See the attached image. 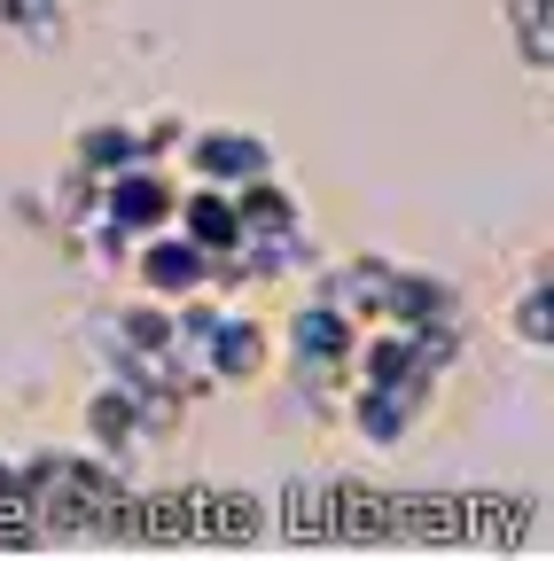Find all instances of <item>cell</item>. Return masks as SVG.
Wrapping results in <instances>:
<instances>
[{
	"instance_id": "1",
	"label": "cell",
	"mask_w": 554,
	"mask_h": 561,
	"mask_svg": "<svg viewBox=\"0 0 554 561\" xmlns=\"http://www.w3.org/2000/svg\"><path fill=\"white\" fill-rule=\"evenodd\" d=\"M352 335H360V320H352V312H336L328 297H313V305L290 320V359H297V382H305V390H328L343 367H352Z\"/></svg>"
},
{
	"instance_id": "2",
	"label": "cell",
	"mask_w": 554,
	"mask_h": 561,
	"mask_svg": "<svg viewBox=\"0 0 554 561\" xmlns=\"http://www.w3.org/2000/svg\"><path fill=\"white\" fill-rule=\"evenodd\" d=\"M172 180L157 172V164H133V172H117V180H102V219L117 227V234H157L165 219H172Z\"/></svg>"
},
{
	"instance_id": "3",
	"label": "cell",
	"mask_w": 554,
	"mask_h": 561,
	"mask_svg": "<svg viewBox=\"0 0 554 561\" xmlns=\"http://www.w3.org/2000/svg\"><path fill=\"white\" fill-rule=\"evenodd\" d=\"M133 273H142V280H149V297H165V305H180V297H195V289H212V257H203L188 234H165V227L142 242Z\"/></svg>"
},
{
	"instance_id": "4",
	"label": "cell",
	"mask_w": 554,
	"mask_h": 561,
	"mask_svg": "<svg viewBox=\"0 0 554 561\" xmlns=\"http://www.w3.org/2000/svg\"><path fill=\"white\" fill-rule=\"evenodd\" d=\"M265 343H273V335H265L258 320H242V312H219V320H212V335L195 343V359L212 367V382H250V375L265 367Z\"/></svg>"
},
{
	"instance_id": "5",
	"label": "cell",
	"mask_w": 554,
	"mask_h": 561,
	"mask_svg": "<svg viewBox=\"0 0 554 561\" xmlns=\"http://www.w3.org/2000/svg\"><path fill=\"white\" fill-rule=\"evenodd\" d=\"M188 172H195L203 187H242V180L273 172V157H265V140H258V133H195Z\"/></svg>"
},
{
	"instance_id": "6",
	"label": "cell",
	"mask_w": 554,
	"mask_h": 561,
	"mask_svg": "<svg viewBox=\"0 0 554 561\" xmlns=\"http://www.w3.org/2000/svg\"><path fill=\"white\" fill-rule=\"evenodd\" d=\"M172 219H180V234H188L203 257H227V250H235V234H242L235 195H227V187H203V180H195V195H188V203H172Z\"/></svg>"
},
{
	"instance_id": "7",
	"label": "cell",
	"mask_w": 554,
	"mask_h": 561,
	"mask_svg": "<svg viewBox=\"0 0 554 561\" xmlns=\"http://www.w3.org/2000/svg\"><path fill=\"white\" fill-rule=\"evenodd\" d=\"M383 320H398V328H430V320H453V289H445L438 273H406V265H391Z\"/></svg>"
},
{
	"instance_id": "8",
	"label": "cell",
	"mask_w": 554,
	"mask_h": 561,
	"mask_svg": "<svg viewBox=\"0 0 554 561\" xmlns=\"http://www.w3.org/2000/svg\"><path fill=\"white\" fill-rule=\"evenodd\" d=\"M87 430H94V445L102 453H133L142 445V390H125V382H102L94 398H87Z\"/></svg>"
},
{
	"instance_id": "9",
	"label": "cell",
	"mask_w": 554,
	"mask_h": 561,
	"mask_svg": "<svg viewBox=\"0 0 554 561\" xmlns=\"http://www.w3.org/2000/svg\"><path fill=\"white\" fill-rule=\"evenodd\" d=\"M71 164H79L87 180H117V172L149 164V157H142V133H133V125H87L79 149H71Z\"/></svg>"
},
{
	"instance_id": "10",
	"label": "cell",
	"mask_w": 554,
	"mask_h": 561,
	"mask_svg": "<svg viewBox=\"0 0 554 561\" xmlns=\"http://www.w3.org/2000/svg\"><path fill=\"white\" fill-rule=\"evenodd\" d=\"M383 289H391V257H352L320 297L336 312H352V320H383Z\"/></svg>"
},
{
	"instance_id": "11",
	"label": "cell",
	"mask_w": 554,
	"mask_h": 561,
	"mask_svg": "<svg viewBox=\"0 0 554 561\" xmlns=\"http://www.w3.org/2000/svg\"><path fill=\"white\" fill-rule=\"evenodd\" d=\"M508 16H516V47L531 70H546V0H508Z\"/></svg>"
},
{
	"instance_id": "12",
	"label": "cell",
	"mask_w": 554,
	"mask_h": 561,
	"mask_svg": "<svg viewBox=\"0 0 554 561\" xmlns=\"http://www.w3.org/2000/svg\"><path fill=\"white\" fill-rule=\"evenodd\" d=\"M516 335H523L531 351H546V273L523 280V297H516Z\"/></svg>"
}]
</instances>
